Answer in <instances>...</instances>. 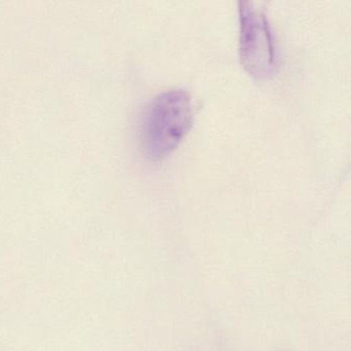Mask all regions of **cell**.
Instances as JSON below:
<instances>
[{
    "instance_id": "1",
    "label": "cell",
    "mask_w": 351,
    "mask_h": 351,
    "mask_svg": "<svg viewBox=\"0 0 351 351\" xmlns=\"http://www.w3.org/2000/svg\"><path fill=\"white\" fill-rule=\"evenodd\" d=\"M193 122L192 98L184 89L166 90L145 108L141 145L152 161H161L176 149Z\"/></svg>"
},
{
    "instance_id": "2",
    "label": "cell",
    "mask_w": 351,
    "mask_h": 351,
    "mask_svg": "<svg viewBox=\"0 0 351 351\" xmlns=\"http://www.w3.org/2000/svg\"><path fill=\"white\" fill-rule=\"evenodd\" d=\"M239 56L244 69L264 77L274 69L275 51L264 11L252 1H239Z\"/></svg>"
}]
</instances>
